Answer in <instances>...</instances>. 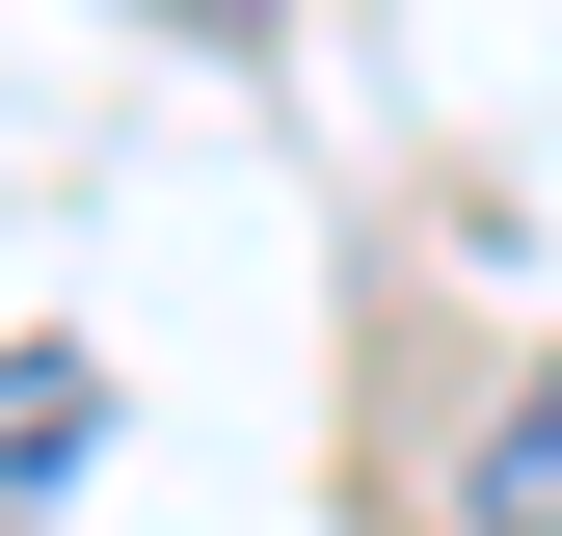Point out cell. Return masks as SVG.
<instances>
[{"label":"cell","mask_w":562,"mask_h":536,"mask_svg":"<svg viewBox=\"0 0 562 536\" xmlns=\"http://www.w3.org/2000/svg\"><path fill=\"white\" fill-rule=\"evenodd\" d=\"M482 510H509V536H562V376L509 402V429H482Z\"/></svg>","instance_id":"2"},{"label":"cell","mask_w":562,"mask_h":536,"mask_svg":"<svg viewBox=\"0 0 562 536\" xmlns=\"http://www.w3.org/2000/svg\"><path fill=\"white\" fill-rule=\"evenodd\" d=\"M81 429H108V376H81V349H0V510L81 483Z\"/></svg>","instance_id":"1"},{"label":"cell","mask_w":562,"mask_h":536,"mask_svg":"<svg viewBox=\"0 0 562 536\" xmlns=\"http://www.w3.org/2000/svg\"><path fill=\"white\" fill-rule=\"evenodd\" d=\"M134 27H215V54H241V27H268V0H134Z\"/></svg>","instance_id":"3"}]
</instances>
